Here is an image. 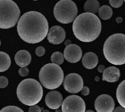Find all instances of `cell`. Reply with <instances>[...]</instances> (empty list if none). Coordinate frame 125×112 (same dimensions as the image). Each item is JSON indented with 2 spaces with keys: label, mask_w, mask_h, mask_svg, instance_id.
I'll list each match as a JSON object with an SVG mask.
<instances>
[{
  "label": "cell",
  "mask_w": 125,
  "mask_h": 112,
  "mask_svg": "<svg viewBox=\"0 0 125 112\" xmlns=\"http://www.w3.org/2000/svg\"><path fill=\"white\" fill-rule=\"evenodd\" d=\"M51 61L52 63L58 65L62 64L64 61L63 54L60 52H55L53 53L51 56Z\"/></svg>",
  "instance_id": "obj_21"
},
{
  "label": "cell",
  "mask_w": 125,
  "mask_h": 112,
  "mask_svg": "<svg viewBox=\"0 0 125 112\" xmlns=\"http://www.w3.org/2000/svg\"><path fill=\"white\" fill-rule=\"evenodd\" d=\"M19 73L22 77L27 76L29 73L28 69L26 67H21L19 70Z\"/></svg>",
  "instance_id": "obj_26"
},
{
  "label": "cell",
  "mask_w": 125,
  "mask_h": 112,
  "mask_svg": "<svg viewBox=\"0 0 125 112\" xmlns=\"http://www.w3.org/2000/svg\"><path fill=\"white\" fill-rule=\"evenodd\" d=\"M125 81H123L118 85L116 90V97L119 103L125 108Z\"/></svg>",
  "instance_id": "obj_19"
},
{
  "label": "cell",
  "mask_w": 125,
  "mask_h": 112,
  "mask_svg": "<svg viewBox=\"0 0 125 112\" xmlns=\"http://www.w3.org/2000/svg\"><path fill=\"white\" fill-rule=\"evenodd\" d=\"M83 8L85 12L96 14L100 8V3L97 0H87L84 4Z\"/></svg>",
  "instance_id": "obj_17"
},
{
  "label": "cell",
  "mask_w": 125,
  "mask_h": 112,
  "mask_svg": "<svg viewBox=\"0 0 125 112\" xmlns=\"http://www.w3.org/2000/svg\"><path fill=\"white\" fill-rule=\"evenodd\" d=\"M94 106L97 112H112L115 102L111 96L107 94H102L96 98Z\"/></svg>",
  "instance_id": "obj_10"
},
{
  "label": "cell",
  "mask_w": 125,
  "mask_h": 112,
  "mask_svg": "<svg viewBox=\"0 0 125 112\" xmlns=\"http://www.w3.org/2000/svg\"><path fill=\"white\" fill-rule=\"evenodd\" d=\"M104 69H105V67L103 65H100L98 67V71L100 73H103Z\"/></svg>",
  "instance_id": "obj_30"
},
{
  "label": "cell",
  "mask_w": 125,
  "mask_h": 112,
  "mask_svg": "<svg viewBox=\"0 0 125 112\" xmlns=\"http://www.w3.org/2000/svg\"><path fill=\"white\" fill-rule=\"evenodd\" d=\"M98 63L97 56L93 52H88L84 55L82 58L83 66L88 69L95 68Z\"/></svg>",
  "instance_id": "obj_16"
},
{
  "label": "cell",
  "mask_w": 125,
  "mask_h": 112,
  "mask_svg": "<svg viewBox=\"0 0 125 112\" xmlns=\"http://www.w3.org/2000/svg\"><path fill=\"white\" fill-rule=\"evenodd\" d=\"M45 49L42 46L38 47L35 51L36 54L38 56H42L45 54Z\"/></svg>",
  "instance_id": "obj_25"
},
{
  "label": "cell",
  "mask_w": 125,
  "mask_h": 112,
  "mask_svg": "<svg viewBox=\"0 0 125 112\" xmlns=\"http://www.w3.org/2000/svg\"><path fill=\"white\" fill-rule=\"evenodd\" d=\"M41 108L36 105L31 106L28 110V112H41Z\"/></svg>",
  "instance_id": "obj_27"
},
{
  "label": "cell",
  "mask_w": 125,
  "mask_h": 112,
  "mask_svg": "<svg viewBox=\"0 0 125 112\" xmlns=\"http://www.w3.org/2000/svg\"><path fill=\"white\" fill-rule=\"evenodd\" d=\"M84 112H94L92 111V110H87V111H85Z\"/></svg>",
  "instance_id": "obj_35"
},
{
  "label": "cell",
  "mask_w": 125,
  "mask_h": 112,
  "mask_svg": "<svg viewBox=\"0 0 125 112\" xmlns=\"http://www.w3.org/2000/svg\"><path fill=\"white\" fill-rule=\"evenodd\" d=\"M11 64V59L6 53L0 52V72L7 70Z\"/></svg>",
  "instance_id": "obj_18"
},
{
  "label": "cell",
  "mask_w": 125,
  "mask_h": 112,
  "mask_svg": "<svg viewBox=\"0 0 125 112\" xmlns=\"http://www.w3.org/2000/svg\"><path fill=\"white\" fill-rule=\"evenodd\" d=\"M0 112H24L22 110L15 106H8L2 108Z\"/></svg>",
  "instance_id": "obj_22"
},
{
  "label": "cell",
  "mask_w": 125,
  "mask_h": 112,
  "mask_svg": "<svg viewBox=\"0 0 125 112\" xmlns=\"http://www.w3.org/2000/svg\"><path fill=\"white\" fill-rule=\"evenodd\" d=\"M53 13L55 19L62 24L71 23L77 15L76 4L71 0H61L55 5Z\"/></svg>",
  "instance_id": "obj_7"
},
{
  "label": "cell",
  "mask_w": 125,
  "mask_h": 112,
  "mask_svg": "<svg viewBox=\"0 0 125 112\" xmlns=\"http://www.w3.org/2000/svg\"><path fill=\"white\" fill-rule=\"evenodd\" d=\"M17 95L22 104L31 106L38 104L41 100L43 96V89L37 80L26 79L19 84Z\"/></svg>",
  "instance_id": "obj_4"
},
{
  "label": "cell",
  "mask_w": 125,
  "mask_h": 112,
  "mask_svg": "<svg viewBox=\"0 0 125 112\" xmlns=\"http://www.w3.org/2000/svg\"><path fill=\"white\" fill-rule=\"evenodd\" d=\"M120 77L119 69L115 66H110L104 71L102 80L107 82L114 83L119 80Z\"/></svg>",
  "instance_id": "obj_14"
},
{
  "label": "cell",
  "mask_w": 125,
  "mask_h": 112,
  "mask_svg": "<svg viewBox=\"0 0 125 112\" xmlns=\"http://www.w3.org/2000/svg\"><path fill=\"white\" fill-rule=\"evenodd\" d=\"M109 2L112 7L119 8L123 4L124 0H109Z\"/></svg>",
  "instance_id": "obj_23"
},
{
  "label": "cell",
  "mask_w": 125,
  "mask_h": 112,
  "mask_svg": "<svg viewBox=\"0 0 125 112\" xmlns=\"http://www.w3.org/2000/svg\"><path fill=\"white\" fill-rule=\"evenodd\" d=\"M71 44V40H70L69 39L66 40L65 41V42H64V45L66 46H68V45H70Z\"/></svg>",
  "instance_id": "obj_32"
},
{
  "label": "cell",
  "mask_w": 125,
  "mask_h": 112,
  "mask_svg": "<svg viewBox=\"0 0 125 112\" xmlns=\"http://www.w3.org/2000/svg\"><path fill=\"white\" fill-rule=\"evenodd\" d=\"M55 112H62V109H61L60 108H59L58 109H56V111H55Z\"/></svg>",
  "instance_id": "obj_33"
},
{
  "label": "cell",
  "mask_w": 125,
  "mask_h": 112,
  "mask_svg": "<svg viewBox=\"0 0 125 112\" xmlns=\"http://www.w3.org/2000/svg\"><path fill=\"white\" fill-rule=\"evenodd\" d=\"M62 103V112H84L85 111L84 101L78 95H69Z\"/></svg>",
  "instance_id": "obj_8"
},
{
  "label": "cell",
  "mask_w": 125,
  "mask_h": 112,
  "mask_svg": "<svg viewBox=\"0 0 125 112\" xmlns=\"http://www.w3.org/2000/svg\"><path fill=\"white\" fill-rule=\"evenodd\" d=\"M48 23L43 14L35 11L23 14L17 24V31L21 38L31 44L43 40L48 31Z\"/></svg>",
  "instance_id": "obj_1"
},
{
  "label": "cell",
  "mask_w": 125,
  "mask_h": 112,
  "mask_svg": "<svg viewBox=\"0 0 125 112\" xmlns=\"http://www.w3.org/2000/svg\"><path fill=\"white\" fill-rule=\"evenodd\" d=\"M8 84V81L7 78L4 76L0 77V88H4L6 87Z\"/></svg>",
  "instance_id": "obj_24"
},
{
  "label": "cell",
  "mask_w": 125,
  "mask_h": 112,
  "mask_svg": "<svg viewBox=\"0 0 125 112\" xmlns=\"http://www.w3.org/2000/svg\"><path fill=\"white\" fill-rule=\"evenodd\" d=\"M112 9L108 5H104L98 9V14L100 17L103 20H108L112 15Z\"/></svg>",
  "instance_id": "obj_20"
},
{
  "label": "cell",
  "mask_w": 125,
  "mask_h": 112,
  "mask_svg": "<svg viewBox=\"0 0 125 112\" xmlns=\"http://www.w3.org/2000/svg\"><path fill=\"white\" fill-rule=\"evenodd\" d=\"M45 102L49 108L55 110L61 106L62 102V96L61 93L58 91H50L46 95Z\"/></svg>",
  "instance_id": "obj_13"
},
{
  "label": "cell",
  "mask_w": 125,
  "mask_h": 112,
  "mask_svg": "<svg viewBox=\"0 0 125 112\" xmlns=\"http://www.w3.org/2000/svg\"><path fill=\"white\" fill-rule=\"evenodd\" d=\"M125 35L115 33L105 40L103 53L106 60L114 65H120L125 63Z\"/></svg>",
  "instance_id": "obj_3"
},
{
  "label": "cell",
  "mask_w": 125,
  "mask_h": 112,
  "mask_svg": "<svg viewBox=\"0 0 125 112\" xmlns=\"http://www.w3.org/2000/svg\"></svg>",
  "instance_id": "obj_38"
},
{
  "label": "cell",
  "mask_w": 125,
  "mask_h": 112,
  "mask_svg": "<svg viewBox=\"0 0 125 112\" xmlns=\"http://www.w3.org/2000/svg\"><path fill=\"white\" fill-rule=\"evenodd\" d=\"M124 1H125V0H124Z\"/></svg>",
  "instance_id": "obj_39"
},
{
  "label": "cell",
  "mask_w": 125,
  "mask_h": 112,
  "mask_svg": "<svg viewBox=\"0 0 125 112\" xmlns=\"http://www.w3.org/2000/svg\"><path fill=\"white\" fill-rule=\"evenodd\" d=\"M81 94L83 96H86L89 93V89L87 86H83L82 89L81 90Z\"/></svg>",
  "instance_id": "obj_28"
},
{
  "label": "cell",
  "mask_w": 125,
  "mask_h": 112,
  "mask_svg": "<svg viewBox=\"0 0 125 112\" xmlns=\"http://www.w3.org/2000/svg\"><path fill=\"white\" fill-rule=\"evenodd\" d=\"M39 78L41 84L45 88L54 89L62 84L64 74L63 70L58 65L48 63L41 69Z\"/></svg>",
  "instance_id": "obj_5"
},
{
  "label": "cell",
  "mask_w": 125,
  "mask_h": 112,
  "mask_svg": "<svg viewBox=\"0 0 125 112\" xmlns=\"http://www.w3.org/2000/svg\"><path fill=\"white\" fill-rule=\"evenodd\" d=\"M82 78L77 73H70L65 77L63 80V87L65 90L70 93H77L83 87Z\"/></svg>",
  "instance_id": "obj_9"
},
{
  "label": "cell",
  "mask_w": 125,
  "mask_h": 112,
  "mask_svg": "<svg viewBox=\"0 0 125 112\" xmlns=\"http://www.w3.org/2000/svg\"><path fill=\"white\" fill-rule=\"evenodd\" d=\"M42 112H49L47 110H43Z\"/></svg>",
  "instance_id": "obj_36"
},
{
  "label": "cell",
  "mask_w": 125,
  "mask_h": 112,
  "mask_svg": "<svg viewBox=\"0 0 125 112\" xmlns=\"http://www.w3.org/2000/svg\"><path fill=\"white\" fill-rule=\"evenodd\" d=\"M16 63L21 67L28 65L31 61L30 54L26 50H21L18 51L15 56Z\"/></svg>",
  "instance_id": "obj_15"
},
{
  "label": "cell",
  "mask_w": 125,
  "mask_h": 112,
  "mask_svg": "<svg viewBox=\"0 0 125 112\" xmlns=\"http://www.w3.org/2000/svg\"><path fill=\"white\" fill-rule=\"evenodd\" d=\"M81 48L76 44H70L65 48L63 52L64 58L70 63L78 62L82 56Z\"/></svg>",
  "instance_id": "obj_11"
},
{
  "label": "cell",
  "mask_w": 125,
  "mask_h": 112,
  "mask_svg": "<svg viewBox=\"0 0 125 112\" xmlns=\"http://www.w3.org/2000/svg\"><path fill=\"white\" fill-rule=\"evenodd\" d=\"M95 80L96 82H98V81L100 80V78H99V77H98V76L95 77Z\"/></svg>",
  "instance_id": "obj_34"
},
{
  "label": "cell",
  "mask_w": 125,
  "mask_h": 112,
  "mask_svg": "<svg viewBox=\"0 0 125 112\" xmlns=\"http://www.w3.org/2000/svg\"><path fill=\"white\" fill-rule=\"evenodd\" d=\"M116 21L117 23H121L123 21V19L121 17H118L116 18Z\"/></svg>",
  "instance_id": "obj_31"
},
{
  "label": "cell",
  "mask_w": 125,
  "mask_h": 112,
  "mask_svg": "<svg viewBox=\"0 0 125 112\" xmlns=\"http://www.w3.org/2000/svg\"><path fill=\"white\" fill-rule=\"evenodd\" d=\"M102 29L100 20L95 14L84 12L74 19L72 30L75 37L81 41L90 42L98 38Z\"/></svg>",
  "instance_id": "obj_2"
},
{
  "label": "cell",
  "mask_w": 125,
  "mask_h": 112,
  "mask_svg": "<svg viewBox=\"0 0 125 112\" xmlns=\"http://www.w3.org/2000/svg\"><path fill=\"white\" fill-rule=\"evenodd\" d=\"M47 39L49 43L58 45L62 43L65 38L64 29L59 26H55L48 29Z\"/></svg>",
  "instance_id": "obj_12"
},
{
  "label": "cell",
  "mask_w": 125,
  "mask_h": 112,
  "mask_svg": "<svg viewBox=\"0 0 125 112\" xmlns=\"http://www.w3.org/2000/svg\"><path fill=\"white\" fill-rule=\"evenodd\" d=\"M20 15L18 5L12 0H0V28L7 29L13 27Z\"/></svg>",
  "instance_id": "obj_6"
},
{
  "label": "cell",
  "mask_w": 125,
  "mask_h": 112,
  "mask_svg": "<svg viewBox=\"0 0 125 112\" xmlns=\"http://www.w3.org/2000/svg\"><path fill=\"white\" fill-rule=\"evenodd\" d=\"M34 0V1H37V0Z\"/></svg>",
  "instance_id": "obj_37"
},
{
  "label": "cell",
  "mask_w": 125,
  "mask_h": 112,
  "mask_svg": "<svg viewBox=\"0 0 125 112\" xmlns=\"http://www.w3.org/2000/svg\"><path fill=\"white\" fill-rule=\"evenodd\" d=\"M112 112H125V109L122 106H119L116 107Z\"/></svg>",
  "instance_id": "obj_29"
}]
</instances>
